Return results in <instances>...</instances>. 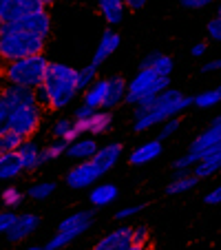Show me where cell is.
<instances>
[{
	"label": "cell",
	"instance_id": "9a60e30c",
	"mask_svg": "<svg viewBox=\"0 0 221 250\" xmlns=\"http://www.w3.org/2000/svg\"><path fill=\"white\" fill-rule=\"evenodd\" d=\"M0 100H2L11 111L18 109V106H31V104H38L36 102V91L22 89V86H14V84H7V86L0 89Z\"/></svg>",
	"mask_w": 221,
	"mask_h": 250
},
{
	"label": "cell",
	"instance_id": "6da1fadb",
	"mask_svg": "<svg viewBox=\"0 0 221 250\" xmlns=\"http://www.w3.org/2000/svg\"><path fill=\"white\" fill-rule=\"evenodd\" d=\"M78 91V69L64 62H49L47 76L38 91H36V102L40 109L62 111L71 106L76 100Z\"/></svg>",
	"mask_w": 221,
	"mask_h": 250
},
{
	"label": "cell",
	"instance_id": "f35d334b",
	"mask_svg": "<svg viewBox=\"0 0 221 250\" xmlns=\"http://www.w3.org/2000/svg\"><path fill=\"white\" fill-rule=\"evenodd\" d=\"M146 208V204H133V206H124V208H120L118 212H115V219H128V217H135V215H140L141 210Z\"/></svg>",
	"mask_w": 221,
	"mask_h": 250
},
{
	"label": "cell",
	"instance_id": "603a6c76",
	"mask_svg": "<svg viewBox=\"0 0 221 250\" xmlns=\"http://www.w3.org/2000/svg\"><path fill=\"white\" fill-rule=\"evenodd\" d=\"M104 100H106V78L95 80L89 89L82 93V104L89 106L91 111H102Z\"/></svg>",
	"mask_w": 221,
	"mask_h": 250
},
{
	"label": "cell",
	"instance_id": "7bdbcfd3",
	"mask_svg": "<svg viewBox=\"0 0 221 250\" xmlns=\"http://www.w3.org/2000/svg\"><path fill=\"white\" fill-rule=\"evenodd\" d=\"M179 5L183 7V9H203V7L212 5L210 0H181Z\"/></svg>",
	"mask_w": 221,
	"mask_h": 250
},
{
	"label": "cell",
	"instance_id": "ac0fdd59",
	"mask_svg": "<svg viewBox=\"0 0 221 250\" xmlns=\"http://www.w3.org/2000/svg\"><path fill=\"white\" fill-rule=\"evenodd\" d=\"M98 148H100V144L95 142V137L82 135V137H78L76 142H71L69 146H66V155L80 164V162H91L93 160L95 153H98Z\"/></svg>",
	"mask_w": 221,
	"mask_h": 250
},
{
	"label": "cell",
	"instance_id": "5b68a950",
	"mask_svg": "<svg viewBox=\"0 0 221 250\" xmlns=\"http://www.w3.org/2000/svg\"><path fill=\"white\" fill-rule=\"evenodd\" d=\"M47 66L49 60L44 58V53H40V56H31L24 58V60H16L5 64L2 71H0V76L7 80V84L38 91L44 82V76H47Z\"/></svg>",
	"mask_w": 221,
	"mask_h": 250
},
{
	"label": "cell",
	"instance_id": "d6a6232c",
	"mask_svg": "<svg viewBox=\"0 0 221 250\" xmlns=\"http://www.w3.org/2000/svg\"><path fill=\"white\" fill-rule=\"evenodd\" d=\"M98 69H95L93 64H86V66H82V69H78V91H86L91 84H93L95 80H98Z\"/></svg>",
	"mask_w": 221,
	"mask_h": 250
},
{
	"label": "cell",
	"instance_id": "ba28073f",
	"mask_svg": "<svg viewBox=\"0 0 221 250\" xmlns=\"http://www.w3.org/2000/svg\"><path fill=\"white\" fill-rule=\"evenodd\" d=\"M0 27L11 29V31H24V33H31V36H38V38L47 40L49 33H51L53 20H51V14H49V9H44V11H36V14L22 16V18H18V20L2 22Z\"/></svg>",
	"mask_w": 221,
	"mask_h": 250
},
{
	"label": "cell",
	"instance_id": "f546056e",
	"mask_svg": "<svg viewBox=\"0 0 221 250\" xmlns=\"http://www.w3.org/2000/svg\"><path fill=\"white\" fill-rule=\"evenodd\" d=\"M22 137L16 135L14 131H2L0 133V155H7V153H16L20 148V144H22Z\"/></svg>",
	"mask_w": 221,
	"mask_h": 250
},
{
	"label": "cell",
	"instance_id": "1f68e13d",
	"mask_svg": "<svg viewBox=\"0 0 221 250\" xmlns=\"http://www.w3.org/2000/svg\"><path fill=\"white\" fill-rule=\"evenodd\" d=\"M22 199H24V193L22 190H18L16 186H7V188L2 190V195H0V202L7 206V210L18 208L20 204H22Z\"/></svg>",
	"mask_w": 221,
	"mask_h": 250
},
{
	"label": "cell",
	"instance_id": "836d02e7",
	"mask_svg": "<svg viewBox=\"0 0 221 250\" xmlns=\"http://www.w3.org/2000/svg\"><path fill=\"white\" fill-rule=\"evenodd\" d=\"M66 146H69V144H64V142H60V140L51 142L49 146H42V164H47V162H53V160H58V157L66 155Z\"/></svg>",
	"mask_w": 221,
	"mask_h": 250
},
{
	"label": "cell",
	"instance_id": "816d5d0a",
	"mask_svg": "<svg viewBox=\"0 0 221 250\" xmlns=\"http://www.w3.org/2000/svg\"><path fill=\"white\" fill-rule=\"evenodd\" d=\"M217 18L221 20V5H219V9H217Z\"/></svg>",
	"mask_w": 221,
	"mask_h": 250
},
{
	"label": "cell",
	"instance_id": "f907efd6",
	"mask_svg": "<svg viewBox=\"0 0 221 250\" xmlns=\"http://www.w3.org/2000/svg\"><path fill=\"white\" fill-rule=\"evenodd\" d=\"M131 250H155L153 246H144V248H131Z\"/></svg>",
	"mask_w": 221,
	"mask_h": 250
},
{
	"label": "cell",
	"instance_id": "2e32d148",
	"mask_svg": "<svg viewBox=\"0 0 221 250\" xmlns=\"http://www.w3.org/2000/svg\"><path fill=\"white\" fill-rule=\"evenodd\" d=\"M120 42H122L120 33L113 31V29H106V31L102 33L100 42H98V49H95V53H93V60H91V64H93L95 69H98L100 64H104V62H106L108 58H111L120 49Z\"/></svg>",
	"mask_w": 221,
	"mask_h": 250
},
{
	"label": "cell",
	"instance_id": "74e56055",
	"mask_svg": "<svg viewBox=\"0 0 221 250\" xmlns=\"http://www.w3.org/2000/svg\"><path fill=\"white\" fill-rule=\"evenodd\" d=\"M16 219H18V215H16L14 210L0 212V235H7V232L11 230V226L16 224Z\"/></svg>",
	"mask_w": 221,
	"mask_h": 250
},
{
	"label": "cell",
	"instance_id": "8d00e7d4",
	"mask_svg": "<svg viewBox=\"0 0 221 250\" xmlns=\"http://www.w3.org/2000/svg\"><path fill=\"white\" fill-rule=\"evenodd\" d=\"M179 126H181V122H179V118L168 120V122H164V124H161V128H160V135H157L155 140H160V142L168 140V137H173L175 133L179 131Z\"/></svg>",
	"mask_w": 221,
	"mask_h": 250
},
{
	"label": "cell",
	"instance_id": "f6af8a7d",
	"mask_svg": "<svg viewBox=\"0 0 221 250\" xmlns=\"http://www.w3.org/2000/svg\"><path fill=\"white\" fill-rule=\"evenodd\" d=\"M206 51H208V44L206 42H197V44H193V47H190V56H193V58H203V56H206Z\"/></svg>",
	"mask_w": 221,
	"mask_h": 250
},
{
	"label": "cell",
	"instance_id": "ee69618b",
	"mask_svg": "<svg viewBox=\"0 0 221 250\" xmlns=\"http://www.w3.org/2000/svg\"><path fill=\"white\" fill-rule=\"evenodd\" d=\"M9 113H11V109L7 106L2 100H0V133L7 128V120H9Z\"/></svg>",
	"mask_w": 221,
	"mask_h": 250
},
{
	"label": "cell",
	"instance_id": "b9f144b4",
	"mask_svg": "<svg viewBox=\"0 0 221 250\" xmlns=\"http://www.w3.org/2000/svg\"><path fill=\"white\" fill-rule=\"evenodd\" d=\"M93 113H95V111H91L89 106H84V104H80V106H78V109H76V113H73V120H76V122H86V120H89Z\"/></svg>",
	"mask_w": 221,
	"mask_h": 250
},
{
	"label": "cell",
	"instance_id": "3957f363",
	"mask_svg": "<svg viewBox=\"0 0 221 250\" xmlns=\"http://www.w3.org/2000/svg\"><path fill=\"white\" fill-rule=\"evenodd\" d=\"M166 89H170V78H161L155 71L140 66V71L126 82V100L124 102L135 106V111L146 109Z\"/></svg>",
	"mask_w": 221,
	"mask_h": 250
},
{
	"label": "cell",
	"instance_id": "83f0119b",
	"mask_svg": "<svg viewBox=\"0 0 221 250\" xmlns=\"http://www.w3.org/2000/svg\"><path fill=\"white\" fill-rule=\"evenodd\" d=\"M199 177H195L193 173H177L173 177V180L168 182V186H166V193L168 195H181V193H188V190H193L195 186L199 184Z\"/></svg>",
	"mask_w": 221,
	"mask_h": 250
},
{
	"label": "cell",
	"instance_id": "d6986e66",
	"mask_svg": "<svg viewBox=\"0 0 221 250\" xmlns=\"http://www.w3.org/2000/svg\"><path fill=\"white\" fill-rule=\"evenodd\" d=\"M120 197V188L111 182H98L89 190V204L93 208H106Z\"/></svg>",
	"mask_w": 221,
	"mask_h": 250
},
{
	"label": "cell",
	"instance_id": "8fae6325",
	"mask_svg": "<svg viewBox=\"0 0 221 250\" xmlns=\"http://www.w3.org/2000/svg\"><path fill=\"white\" fill-rule=\"evenodd\" d=\"M131 226H120L115 230H111L108 235H104L102 239L95 241V246L91 250H131Z\"/></svg>",
	"mask_w": 221,
	"mask_h": 250
},
{
	"label": "cell",
	"instance_id": "44dd1931",
	"mask_svg": "<svg viewBox=\"0 0 221 250\" xmlns=\"http://www.w3.org/2000/svg\"><path fill=\"white\" fill-rule=\"evenodd\" d=\"M16 155H18L24 170H38L42 166V148L33 140H24L20 144V148L16 151Z\"/></svg>",
	"mask_w": 221,
	"mask_h": 250
},
{
	"label": "cell",
	"instance_id": "4316f807",
	"mask_svg": "<svg viewBox=\"0 0 221 250\" xmlns=\"http://www.w3.org/2000/svg\"><path fill=\"white\" fill-rule=\"evenodd\" d=\"M22 173H24V168H22V164H20L16 153L0 155V182L16 180V177H20Z\"/></svg>",
	"mask_w": 221,
	"mask_h": 250
},
{
	"label": "cell",
	"instance_id": "52a82bcc",
	"mask_svg": "<svg viewBox=\"0 0 221 250\" xmlns=\"http://www.w3.org/2000/svg\"><path fill=\"white\" fill-rule=\"evenodd\" d=\"M42 122V109L38 104H31V106H18L9 113L7 120V131H14L16 135H20L22 140H31L40 128Z\"/></svg>",
	"mask_w": 221,
	"mask_h": 250
},
{
	"label": "cell",
	"instance_id": "ab89813d",
	"mask_svg": "<svg viewBox=\"0 0 221 250\" xmlns=\"http://www.w3.org/2000/svg\"><path fill=\"white\" fill-rule=\"evenodd\" d=\"M206 31H208V36H210L212 40L221 42V20L219 18H212L210 22L206 24Z\"/></svg>",
	"mask_w": 221,
	"mask_h": 250
},
{
	"label": "cell",
	"instance_id": "8992f818",
	"mask_svg": "<svg viewBox=\"0 0 221 250\" xmlns=\"http://www.w3.org/2000/svg\"><path fill=\"white\" fill-rule=\"evenodd\" d=\"M44 44H47V40L38 38V36L0 27V60L5 64L31 56H40L44 51Z\"/></svg>",
	"mask_w": 221,
	"mask_h": 250
},
{
	"label": "cell",
	"instance_id": "e0dca14e",
	"mask_svg": "<svg viewBox=\"0 0 221 250\" xmlns=\"http://www.w3.org/2000/svg\"><path fill=\"white\" fill-rule=\"evenodd\" d=\"M164 146H161L160 140H148L140 146H135L131 153H128V164L131 166H144V164H151L153 160L161 155Z\"/></svg>",
	"mask_w": 221,
	"mask_h": 250
},
{
	"label": "cell",
	"instance_id": "277c9868",
	"mask_svg": "<svg viewBox=\"0 0 221 250\" xmlns=\"http://www.w3.org/2000/svg\"><path fill=\"white\" fill-rule=\"evenodd\" d=\"M219 148H221V115H217L208 124V128H203V133H199L193 140L188 151L173 162L175 173H193L197 162H201L206 155L219 151Z\"/></svg>",
	"mask_w": 221,
	"mask_h": 250
},
{
	"label": "cell",
	"instance_id": "4dcf8cb0",
	"mask_svg": "<svg viewBox=\"0 0 221 250\" xmlns=\"http://www.w3.org/2000/svg\"><path fill=\"white\" fill-rule=\"evenodd\" d=\"M58 186L53 184V182H38V184H33L31 188L27 190L29 199H36V202H44V199H49L53 193H56Z\"/></svg>",
	"mask_w": 221,
	"mask_h": 250
},
{
	"label": "cell",
	"instance_id": "7a4b0ae2",
	"mask_svg": "<svg viewBox=\"0 0 221 250\" xmlns=\"http://www.w3.org/2000/svg\"><path fill=\"white\" fill-rule=\"evenodd\" d=\"M188 106H193V98L183 95L181 91H177V89H166L164 93L157 95L146 109L135 111L133 131L141 133L153 126H161V124L168 122V120L179 118Z\"/></svg>",
	"mask_w": 221,
	"mask_h": 250
},
{
	"label": "cell",
	"instance_id": "f5cc1de1",
	"mask_svg": "<svg viewBox=\"0 0 221 250\" xmlns=\"http://www.w3.org/2000/svg\"><path fill=\"white\" fill-rule=\"evenodd\" d=\"M219 89H221V84H219Z\"/></svg>",
	"mask_w": 221,
	"mask_h": 250
},
{
	"label": "cell",
	"instance_id": "bcb514c9",
	"mask_svg": "<svg viewBox=\"0 0 221 250\" xmlns=\"http://www.w3.org/2000/svg\"><path fill=\"white\" fill-rule=\"evenodd\" d=\"M203 73H210V71H221V58H215V60L206 62V64L201 66Z\"/></svg>",
	"mask_w": 221,
	"mask_h": 250
},
{
	"label": "cell",
	"instance_id": "d4e9b609",
	"mask_svg": "<svg viewBox=\"0 0 221 250\" xmlns=\"http://www.w3.org/2000/svg\"><path fill=\"white\" fill-rule=\"evenodd\" d=\"M98 11L104 18V22L115 27L124 20V14H126V7H124L122 0H100L98 2Z\"/></svg>",
	"mask_w": 221,
	"mask_h": 250
},
{
	"label": "cell",
	"instance_id": "d590c367",
	"mask_svg": "<svg viewBox=\"0 0 221 250\" xmlns=\"http://www.w3.org/2000/svg\"><path fill=\"white\" fill-rule=\"evenodd\" d=\"M71 241H73V237L71 235H66V232H56V235H53L51 239L42 246V248L44 250H60V248H64V246H69Z\"/></svg>",
	"mask_w": 221,
	"mask_h": 250
},
{
	"label": "cell",
	"instance_id": "ffe728a7",
	"mask_svg": "<svg viewBox=\"0 0 221 250\" xmlns=\"http://www.w3.org/2000/svg\"><path fill=\"white\" fill-rule=\"evenodd\" d=\"M126 100V80L122 76H113V78H106V100H104V106L102 111H111L115 106Z\"/></svg>",
	"mask_w": 221,
	"mask_h": 250
},
{
	"label": "cell",
	"instance_id": "7c38bea8",
	"mask_svg": "<svg viewBox=\"0 0 221 250\" xmlns=\"http://www.w3.org/2000/svg\"><path fill=\"white\" fill-rule=\"evenodd\" d=\"M76 122V120H73ZM113 124V113L108 111H95L86 122H76V131L80 135H89V137H95V135H104V133L111 128Z\"/></svg>",
	"mask_w": 221,
	"mask_h": 250
},
{
	"label": "cell",
	"instance_id": "f1b7e54d",
	"mask_svg": "<svg viewBox=\"0 0 221 250\" xmlns=\"http://www.w3.org/2000/svg\"><path fill=\"white\" fill-rule=\"evenodd\" d=\"M219 102H221V89L219 86L208 89V91H203V93H197L193 98V104L197 106V109H212V106H217Z\"/></svg>",
	"mask_w": 221,
	"mask_h": 250
},
{
	"label": "cell",
	"instance_id": "9c48e42d",
	"mask_svg": "<svg viewBox=\"0 0 221 250\" xmlns=\"http://www.w3.org/2000/svg\"><path fill=\"white\" fill-rule=\"evenodd\" d=\"M100 177H102V173L95 168L93 162H80V164L71 166L64 182H66V186L73 190H84V188H93L100 182Z\"/></svg>",
	"mask_w": 221,
	"mask_h": 250
},
{
	"label": "cell",
	"instance_id": "cb8c5ba5",
	"mask_svg": "<svg viewBox=\"0 0 221 250\" xmlns=\"http://www.w3.org/2000/svg\"><path fill=\"white\" fill-rule=\"evenodd\" d=\"M141 66L155 71L157 76H161V78H170V73H173V69H175V62H173V58L166 56V53L155 51V53H148V56L141 60Z\"/></svg>",
	"mask_w": 221,
	"mask_h": 250
},
{
	"label": "cell",
	"instance_id": "30bf717a",
	"mask_svg": "<svg viewBox=\"0 0 221 250\" xmlns=\"http://www.w3.org/2000/svg\"><path fill=\"white\" fill-rule=\"evenodd\" d=\"M93 219H95V212L93 210H78V212H71L69 217H64L58 226V232H66L71 235L73 239H78L80 235H84L91 226H93Z\"/></svg>",
	"mask_w": 221,
	"mask_h": 250
},
{
	"label": "cell",
	"instance_id": "484cf974",
	"mask_svg": "<svg viewBox=\"0 0 221 250\" xmlns=\"http://www.w3.org/2000/svg\"><path fill=\"white\" fill-rule=\"evenodd\" d=\"M221 170V148L210 155H206L201 162H197L193 168V175L199 180H210L212 175H217Z\"/></svg>",
	"mask_w": 221,
	"mask_h": 250
},
{
	"label": "cell",
	"instance_id": "60d3db41",
	"mask_svg": "<svg viewBox=\"0 0 221 250\" xmlns=\"http://www.w3.org/2000/svg\"><path fill=\"white\" fill-rule=\"evenodd\" d=\"M203 204H208V206H219L221 204V184L203 195Z\"/></svg>",
	"mask_w": 221,
	"mask_h": 250
},
{
	"label": "cell",
	"instance_id": "e575fe53",
	"mask_svg": "<svg viewBox=\"0 0 221 250\" xmlns=\"http://www.w3.org/2000/svg\"><path fill=\"white\" fill-rule=\"evenodd\" d=\"M131 244H133V248H144V246H151V235H148V228H146V226H135V228H133Z\"/></svg>",
	"mask_w": 221,
	"mask_h": 250
},
{
	"label": "cell",
	"instance_id": "7dc6e473",
	"mask_svg": "<svg viewBox=\"0 0 221 250\" xmlns=\"http://www.w3.org/2000/svg\"><path fill=\"white\" fill-rule=\"evenodd\" d=\"M124 7H126V9H131V11H141L146 7V0H126V2H124Z\"/></svg>",
	"mask_w": 221,
	"mask_h": 250
},
{
	"label": "cell",
	"instance_id": "681fc988",
	"mask_svg": "<svg viewBox=\"0 0 221 250\" xmlns=\"http://www.w3.org/2000/svg\"><path fill=\"white\" fill-rule=\"evenodd\" d=\"M22 250H44L42 246H27V248H22Z\"/></svg>",
	"mask_w": 221,
	"mask_h": 250
},
{
	"label": "cell",
	"instance_id": "c3c4849f",
	"mask_svg": "<svg viewBox=\"0 0 221 250\" xmlns=\"http://www.w3.org/2000/svg\"><path fill=\"white\" fill-rule=\"evenodd\" d=\"M7 14H9V0H0V24L7 20Z\"/></svg>",
	"mask_w": 221,
	"mask_h": 250
},
{
	"label": "cell",
	"instance_id": "7402d4cb",
	"mask_svg": "<svg viewBox=\"0 0 221 250\" xmlns=\"http://www.w3.org/2000/svg\"><path fill=\"white\" fill-rule=\"evenodd\" d=\"M47 0H9V14H7V20H18L22 16L36 14V11H44L47 9Z\"/></svg>",
	"mask_w": 221,
	"mask_h": 250
},
{
	"label": "cell",
	"instance_id": "5bb4252c",
	"mask_svg": "<svg viewBox=\"0 0 221 250\" xmlns=\"http://www.w3.org/2000/svg\"><path fill=\"white\" fill-rule=\"evenodd\" d=\"M38 228H40L38 215H33V212H22V215H18V219H16V224L11 226V230L7 232V239H9L11 244H18V241H24L27 237H31Z\"/></svg>",
	"mask_w": 221,
	"mask_h": 250
},
{
	"label": "cell",
	"instance_id": "4fadbf2b",
	"mask_svg": "<svg viewBox=\"0 0 221 250\" xmlns=\"http://www.w3.org/2000/svg\"><path fill=\"white\" fill-rule=\"evenodd\" d=\"M120 160H122V144H120V142H111V144L100 146L91 162L95 164V168H98L100 173L106 175L108 170H113L115 166H118Z\"/></svg>",
	"mask_w": 221,
	"mask_h": 250
}]
</instances>
